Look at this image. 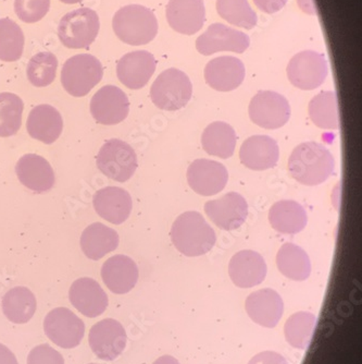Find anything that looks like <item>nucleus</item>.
<instances>
[{
  "label": "nucleus",
  "instance_id": "1",
  "mask_svg": "<svg viewBox=\"0 0 362 364\" xmlns=\"http://www.w3.org/2000/svg\"><path fill=\"white\" fill-rule=\"evenodd\" d=\"M288 171L302 185L319 186L334 173V157L322 144L302 143L290 154Z\"/></svg>",
  "mask_w": 362,
  "mask_h": 364
},
{
  "label": "nucleus",
  "instance_id": "2",
  "mask_svg": "<svg viewBox=\"0 0 362 364\" xmlns=\"http://www.w3.org/2000/svg\"><path fill=\"white\" fill-rule=\"evenodd\" d=\"M171 240L186 257L207 255L216 242V232L198 212H185L172 225Z\"/></svg>",
  "mask_w": 362,
  "mask_h": 364
},
{
  "label": "nucleus",
  "instance_id": "3",
  "mask_svg": "<svg viewBox=\"0 0 362 364\" xmlns=\"http://www.w3.org/2000/svg\"><path fill=\"white\" fill-rule=\"evenodd\" d=\"M112 28L119 40L132 46L150 43L158 33L156 16L148 8L128 5L121 8L112 19Z\"/></svg>",
  "mask_w": 362,
  "mask_h": 364
},
{
  "label": "nucleus",
  "instance_id": "4",
  "mask_svg": "<svg viewBox=\"0 0 362 364\" xmlns=\"http://www.w3.org/2000/svg\"><path fill=\"white\" fill-rule=\"evenodd\" d=\"M104 68L93 55L79 54L65 61L61 70L63 89L73 97H84L102 81Z\"/></svg>",
  "mask_w": 362,
  "mask_h": 364
},
{
  "label": "nucleus",
  "instance_id": "5",
  "mask_svg": "<svg viewBox=\"0 0 362 364\" xmlns=\"http://www.w3.org/2000/svg\"><path fill=\"white\" fill-rule=\"evenodd\" d=\"M192 82L179 69H168L158 75L150 90L151 101L157 107L168 112L182 109L191 101Z\"/></svg>",
  "mask_w": 362,
  "mask_h": 364
},
{
  "label": "nucleus",
  "instance_id": "6",
  "mask_svg": "<svg viewBox=\"0 0 362 364\" xmlns=\"http://www.w3.org/2000/svg\"><path fill=\"white\" fill-rule=\"evenodd\" d=\"M99 28L97 12L79 8L62 16L58 26L59 40L67 48H87L95 42Z\"/></svg>",
  "mask_w": 362,
  "mask_h": 364
},
{
  "label": "nucleus",
  "instance_id": "7",
  "mask_svg": "<svg viewBox=\"0 0 362 364\" xmlns=\"http://www.w3.org/2000/svg\"><path fill=\"white\" fill-rule=\"evenodd\" d=\"M96 165L106 177L118 182L130 180L137 169L134 149L124 141L110 139L100 147Z\"/></svg>",
  "mask_w": 362,
  "mask_h": 364
},
{
  "label": "nucleus",
  "instance_id": "8",
  "mask_svg": "<svg viewBox=\"0 0 362 364\" xmlns=\"http://www.w3.org/2000/svg\"><path fill=\"white\" fill-rule=\"evenodd\" d=\"M249 117L261 128L269 130L281 128L290 120V103L277 92H258L249 104Z\"/></svg>",
  "mask_w": 362,
  "mask_h": 364
},
{
  "label": "nucleus",
  "instance_id": "9",
  "mask_svg": "<svg viewBox=\"0 0 362 364\" xmlns=\"http://www.w3.org/2000/svg\"><path fill=\"white\" fill-rule=\"evenodd\" d=\"M45 334L61 348H75L85 334L83 321L67 308H56L44 321Z\"/></svg>",
  "mask_w": 362,
  "mask_h": 364
},
{
  "label": "nucleus",
  "instance_id": "10",
  "mask_svg": "<svg viewBox=\"0 0 362 364\" xmlns=\"http://www.w3.org/2000/svg\"><path fill=\"white\" fill-rule=\"evenodd\" d=\"M327 61L323 54L306 50L292 57L287 65V77L294 87L305 91L317 89L327 79Z\"/></svg>",
  "mask_w": 362,
  "mask_h": 364
},
{
  "label": "nucleus",
  "instance_id": "11",
  "mask_svg": "<svg viewBox=\"0 0 362 364\" xmlns=\"http://www.w3.org/2000/svg\"><path fill=\"white\" fill-rule=\"evenodd\" d=\"M89 341L96 357L114 361L126 349L128 336L121 323L114 318H105L92 327Z\"/></svg>",
  "mask_w": 362,
  "mask_h": 364
},
{
  "label": "nucleus",
  "instance_id": "12",
  "mask_svg": "<svg viewBox=\"0 0 362 364\" xmlns=\"http://www.w3.org/2000/svg\"><path fill=\"white\" fill-rule=\"evenodd\" d=\"M251 44V38L241 31L229 28L222 23H214L196 41V48L204 56L218 52L243 54Z\"/></svg>",
  "mask_w": 362,
  "mask_h": 364
},
{
  "label": "nucleus",
  "instance_id": "13",
  "mask_svg": "<svg viewBox=\"0 0 362 364\" xmlns=\"http://www.w3.org/2000/svg\"><path fill=\"white\" fill-rule=\"evenodd\" d=\"M130 112V102L122 90L106 85L96 92L91 101V112L97 124L114 126L126 120Z\"/></svg>",
  "mask_w": 362,
  "mask_h": 364
},
{
  "label": "nucleus",
  "instance_id": "14",
  "mask_svg": "<svg viewBox=\"0 0 362 364\" xmlns=\"http://www.w3.org/2000/svg\"><path fill=\"white\" fill-rule=\"evenodd\" d=\"M204 212L209 220L222 230L231 231L239 228L248 216V204L236 192L204 204Z\"/></svg>",
  "mask_w": 362,
  "mask_h": 364
},
{
  "label": "nucleus",
  "instance_id": "15",
  "mask_svg": "<svg viewBox=\"0 0 362 364\" xmlns=\"http://www.w3.org/2000/svg\"><path fill=\"white\" fill-rule=\"evenodd\" d=\"M228 180L224 165L210 159H196L187 169L188 185L202 196L218 194L226 188Z\"/></svg>",
  "mask_w": 362,
  "mask_h": 364
},
{
  "label": "nucleus",
  "instance_id": "16",
  "mask_svg": "<svg viewBox=\"0 0 362 364\" xmlns=\"http://www.w3.org/2000/svg\"><path fill=\"white\" fill-rule=\"evenodd\" d=\"M156 59L146 50H136L124 55L116 65V75L124 87L143 89L156 71Z\"/></svg>",
  "mask_w": 362,
  "mask_h": 364
},
{
  "label": "nucleus",
  "instance_id": "17",
  "mask_svg": "<svg viewBox=\"0 0 362 364\" xmlns=\"http://www.w3.org/2000/svg\"><path fill=\"white\" fill-rule=\"evenodd\" d=\"M165 14L175 32L193 36L202 30L206 20L204 0H170Z\"/></svg>",
  "mask_w": 362,
  "mask_h": 364
},
{
  "label": "nucleus",
  "instance_id": "18",
  "mask_svg": "<svg viewBox=\"0 0 362 364\" xmlns=\"http://www.w3.org/2000/svg\"><path fill=\"white\" fill-rule=\"evenodd\" d=\"M244 63L232 56L212 59L204 68L207 85L219 92H230L237 89L245 79Z\"/></svg>",
  "mask_w": 362,
  "mask_h": 364
},
{
  "label": "nucleus",
  "instance_id": "19",
  "mask_svg": "<svg viewBox=\"0 0 362 364\" xmlns=\"http://www.w3.org/2000/svg\"><path fill=\"white\" fill-rule=\"evenodd\" d=\"M72 306L87 318H97L108 308V296L93 278L75 280L69 291Z\"/></svg>",
  "mask_w": 362,
  "mask_h": 364
},
{
  "label": "nucleus",
  "instance_id": "20",
  "mask_svg": "<svg viewBox=\"0 0 362 364\" xmlns=\"http://www.w3.org/2000/svg\"><path fill=\"white\" fill-rule=\"evenodd\" d=\"M16 173L22 185L35 193L49 191L56 181L54 169L40 155H23L16 163Z\"/></svg>",
  "mask_w": 362,
  "mask_h": 364
},
{
  "label": "nucleus",
  "instance_id": "21",
  "mask_svg": "<svg viewBox=\"0 0 362 364\" xmlns=\"http://www.w3.org/2000/svg\"><path fill=\"white\" fill-rule=\"evenodd\" d=\"M93 205L100 218L121 225L130 218L133 202L130 193L122 188L106 187L94 194Z\"/></svg>",
  "mask_w": 362,
  "mask_h": 364
},
{
  "label": "nucleus",
  "instance_id": "22",
  "mask_svg": "<svg viewBox=\"0 0 362 364\" xmlns=\"http://www.w3.org/2000/svg\"><path fill=\"white\" fill-rule=\"evenodd\" d=\"M267 269V264L263 257L251 250L239 251L229 264L231 279L239 288L260 285L265 279Z\"/></svg>",
  "mask_w": 362,
  "mask_h": 364
},
{
  "label": "nucleus",
  "instance_id": "23",
  "mask_svg": "<svg viewBox=\"0 0 362 364\" xmlns=\"http://www.w3.org/2000/svg\"><path fill=\"white\" fill-rule=\"evenodd\" d=\"M138 276L140 273L136 263L126 255H114L102 264V282L114 294L130 292L136 285Z\"/></svg>",
  "mask_w": 362,
  "mask_h": 364
},
{
  "label": "nucleus",
  "instance_id": "24",
  "mask_svg": "<svg viewBox=\"0 0 362 364\" xmlns=\"http://www.w3.org/2000/svg\"><path fill=\"white\" fill-rule=\"evenodd\" d=\"M278 142L268 136H253L247 139L239 151L241 164L251 171L273 168L279 161Z\"/></svg>",
  "mask_w": 362,
  "mask_h": 364
},
{
  "label": "nucleus",
  "instance_id": "25",
  "mask_svg": "<svg viewBox=\"0 0 362 364\" xmlns=\"http://www.w3.org/2000/svg\"><path fill=\"white\" fill-rule=\"evenodd\" d=\"M246 311L253 322L272 328L277 326L283 316V300L275 290H258L247 298Z\"/></svg>",
  "mask_w": 362,
  "mask_h": 364
},
{
  "label": "nucleus",
  "instance_id": "26",
  "mask_svg": "<svg viewBox=\"0 0 362 364\" xmlns=\"http://www.w3.org/2000/svg\"><path fill=\"white\" fill-rule=\"evenodd\" d=\"M26 130L33 139L45 144H53L62 134V116L53 106H36L28 114Z\"/></svg>",
  "mask_w": 362,
  "mask_h": 364
},
{
  "label": "nucleus",
  "instance_id": "27",
  "mask_svg": "<svg viewBox=\"0 0 362 364\" xmlns=\"http://www.w3.org/2000/svg\"><path fill=\"white\" fill-rule=\"evenodd\" d=\"M119 241L118 232L114 229L102 223H94L84 229L81 249L89 259L98 261L116 250Z\"/></svg>",
  "mask_w": 362,
  "mask_h": 364
},
{
  "label": "nucleus",
  "instance_id": "28",
  "mask_svg": "<svg viewBox=\"0 0 362 364\" xmlns=\"http://www.w3.org/2000/svg\"><path fill=\"white\" fill-rule=\"evenodd\" d=\"M269 222L272 228L280 234L295 235L304 230L308 218L306 210L300 203L284 200L272 206Z\"/></svg>",
  "mask_w": 362,
  "mask_h": 364
},
{
  "label": "nucleus",
  "instance_id": "29",
  "mask_svg": "<svg viewBox=\"0 0 362 364\" xmlns=\"http://www.w3.org/2000/svg\"><path fill=\"white\" fill-rule=\"evenodd\" d=\"M237 138L234 129L226 122H216L204 129L202 136L204 150L212 156L230 159L234 154Z\"/></svg>",
  "mask_w": 362,
  "mask_h": 364
},
{
  "label": "nucleus",
  "instance_id": "30",
  "mask_svg": "<svg viewBox=\"0 0 362 364\" xmlns=\"http://www.w3.org/2000/svg\"><path fill=\"white\" fill-rule=\"evenodd\" d=\"M277 265L285 277L296 282L308 279L312 273V263L308 255L294 243H285L280 247Z\"/></svg>",
  "mask_w": 362,
  "mask_h": 364
},
{
  "label": "nucleus",
  "instance_id": "31",
  "mask_svg": "<svg viewBox=\"0 0 362 364\" xmlns=\"http://www.w3.org/2000/svg\"><path fill=\"white\" fill-rule=\"evenodd\" d=\"M36 298L26 287H14L3 298V311L10 322L26 324L34 316Z\"/></svg>",
  "mask_w": 362,
  "mask_h": 364
},
{
  "label": "nucleus",
  "instance_id": "32",
  "mask_svg": "<svg viewBox=\"0 0 362 364\" xmlns=\"http://www.w3.org/2000/svg\"><path fill=\"white\" fill-rule=\"evenodd\" d=\"M309 116L318 128L336 130L339 127V102L334 92H321L309 104Z\"/></svg>",
  "mask_w": 362,
  "mask_h": 364
},
{
  "label": "nucleus",
  "instance_id": "33",
  "mask_svg": "<svg viewBox=\"0 0 362 364\" xmlns=\"http://www.w3.org/2000/svg\"><path fill=\"white\" fill-rule=\"evenodd\" d=\"M317 327V318L308 312L295 313L284 326L286 341L294 348L306 350L312 343Z\"/></svg>",
  "mask_w": 362,
  "mask_h": 364
},
{
  "label": "nucleus",
  "instance_id": "34",
  "mask_svg": "<svg viewBox=\"0 0 362 364\" xmlns=\"http://www.w3.org/2000/svg\"><path fill=\"white\" fill-rule=\"evenodd\" d=\"M24 34L13 20L0 19V60L14 63L23 54Z\"/></svg>",
  "mask_w": 362,
  "mask_h": 364
},
{
  "label": "nucleus",
  "instance_id": "35",
  "mask_svg": "<svg viewBox=\"0 0 362 364\" xmlns=\"http://www.w3.org/2000/svg\"><path fill=\"white\" fill-rule=\"evenodd\" d=\"M23 108L19 96L9 92L0 93V138L14 136L20 130Z\"/></svg>",
  "mask_w": 362,
  "mask_h": 364
},
{
  "label": "nucleus",
  "instance_id": "36",
  "mask_svg": "<svg viewBox=\"0 0 362 364\" xmlns=\"http://www.w3.org/2000/svg\"><path fill=\"white\" fill-rule=\"evenodd\" d=\"M216 11L233 26L246 30L257 26V14L251 9L248 0H216Z\"/></svg>",
  "mask_w": 362,
  "mask_h": 364
},
{
  "label": "nucleus",
  "instance_id": "37",
  "mask_svg": "<svg viewBox=\"0 0 362 364\" xmlns=\"http://www.w3.org/2000/svg\"><path fill=\"white\" fill-rule=\"evenodd\" d=\"M58 59L53 53H38L28 61L26 75L34 87H48L56 79Z\"/></svg>",
  "mask_w": 362,
  "mask_h": 364
},
{
  "label": "nucleus",
  "instance_id": "38",
  "mask_svg": "<svg viewBox=\"0 0 362 364\" xmlns=\"http://www.w3.org/2000/svg\"><path fill=\"white\" fill-rule=\"evenodd\" d=\"M50 0H14V11L21 21L36 23L48 14Z\"/></svg>",
  "mask_w": 362,
  "mask_h": 364
},
{
  "label": "nucleus",
  "instance_id": "39",
  "mask_svg": "<svg viewBox=\"0 0 362 364\" xmlns=\"http://www.w3.org/2000/svg\"><path fill=\"white\" fill-rule=\"evenodd\" d=\"M28 364H65V359L48 343H43L36 346L28 353Z\"/></svg>",
  "mask_w": 362,
  "mask_h": 364
},
{
  "label": "nucleus",
  "instance_id": "40",
  "mask_svg": "<svg viewBox=\"0 0 362 364\" xmlns=\"http://www.w3.org/2000/svg\"><path fill=\"white\" fill-rule=\"evenodd\" d=\"M248 364H288L285 358L273 351H265L258 353L249 361Z\"/></svg>",
  "mask_w": 362,
  "mask_h": 364
},
{
  "label": "nucleus",
  "instance_id": "41",
  "mask_svg": "<svg viewBox=\"0 0 362 364\" xmlns=\"http://www.w3.org/2000/svg\"><path fill=\"white\" fill-rule=\"evenodd\" d=\"M253 3L265 14H275L287 3V0H253Z\"/></svg>",
  "mask_w": 362,
  "mask_h": 364
},
{
  "label": "nucleus",
  "instance_id": "42",
  "mask_svg": "<svg viewBox=\"0 0 362 364\" xmlns=\"http://www.w3.org/2000/svg\"><path fill=\"white\" fill-rule=\"evenodd\" d=\"M0 364H19L16 355L3 343H0Z\"/></svg>",
  "mask_w": 362,
  "mask_h": 364
},
{
  "label": "nucleus",
  "instance_id": "43",
  "mask_svg": "<svg viewBox=\"0 0 362 364\" xmlns=\"http://www.w3.org/2000/svg\"><path fill=\"white\" fill-rule=\"evenodd\" d=\"M153 364H180V362L171 355H163V357L159 358L158 360L153 362Z\"/></svg>",
  "mask_w": 362,
  "mask_h": 364
},
{
  "label": "nucleus",
  "instance_id": "44",
  "mask_svg": "<svg viewBox=\"0 0 362 364\" xmlns=\"http://www.w3.org/2000/svg\"><path fill=\"white\" fill-rule=\"evenodd\" d=\"M61 3L67 4V5H75V4L81 3L83 0H60Z\"/></svg>",
  "mask_w": 362,
  "mask_h": 364
},
{
  "label": "nucleus",
  "instance_id": "45",
  "mask_svg": "<svg viewBox=\"0 0 362 364\" xmlns=\"http://www.w3.org/2000/svg\"><path fill=\"white\" fill-rule=\"evenodd\" d=\"M89 364H96V363H89Z\"/></svg>",
  "mask_w": 362,
  "mask_h": 364
}]
</instances>
